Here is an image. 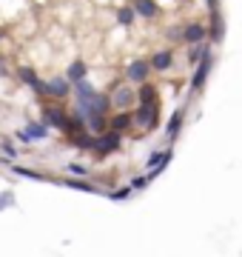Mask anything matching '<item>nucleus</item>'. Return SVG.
<instances>
[{
    "label": "nucleus",
    "mask_w": 242,
    "mask_h": 257,
    "mask_svg": "<svg viewBox=\"0 0 242 257\" xmlns=\"http://www.w3.org/2000/svg\"><path fill=\"white\" fill-rule=\"evenodd\" d=\"M131 9H134V15H140V18H148V20L160 15L157 0H134V3H131Z\"/></svg>",
    "instance_id": "11"
},
{
    "label": "nucleus",
    "mask_w": 242,
    "mask_h": 257,
    "mask_svg": "<svg viewBox=\"0 0 242 257\" xmlns=\"http://www.w3.org/2000/svg\"><path fill=\"white\" fill-rule=\"evenodd\" d=\"M68 140H72V146L83 149V152H94V135H88V132H77V135H68Z\"/></svg>",
    "instance_id": "16"
},
{
    "label": "nucleus",
    "mask_w": 242,
    "mask_h": 257,
    "mask_svg": "<svg viewBox=\"0 0 242 257\" xmlns=\"http://www.w3.org/2000/svg\"><path fill=\"white\" fill-rule=\"evenodd\" d=\"M12 203H14V194H0V209L3 206H12Z\"/></svg>",
    "instance_id": "26"
},
{
    "label": "nucleus",
    "mask_w": 242,
    "mask_h": 257,
    "mask_svg": "<svg viewBox=\"0 0 242 257\" xmlns=\"http://www.w3.org/2000/svg\"><path fill=\"white\" fill-rule=\"evenodd\" d=\"M66 189H74V192H88V194H94L97 192V189H94L92 183H86V180H80V177H68V180H66Z\"/></svg>",
    "instance_id": "18"
},
{
    "label": "nucleus",
    "mask_w": 242,
    "mask_h": 257,
    "mask_svg": "<svg viewBox=\"0 0 242 257\" xmlns=\"http://www.w3.org/2000/svg\"><path fill=\"white\" fill-rule=\"evenodd\" d=\"M26 135L32 140H43V138H48V126H43V123H26Z\"/></svg>",
    "instance_id": "19"
},
{
    "label": "nucleus",
    "mask_w": 242,
    "mask_h": 257,
    "mask_svg": "<svg viewBox=\"0 0 242 257\" xmlns=\"http://www.w3.org/2000/svg\"><path fill=\"white\" fill-rule=\"evenodd\" d=\"M108 100H112V106L117 111H126L131 103L137 100V92H134L131 86H126V83H120V86H114V92L108 94Z\"/></svg>",
    "instance_id": "3"
},
{
    "label": "nucleus",
    "mask_w": 242,
    "mask_h": 257,
    "mask_svg": "<svg viewBox=\"0 0 242 257\" xmlns=\"http://www.w3.org/2000/svg\"><path fill=\"white\" fill-rule=\"evenodd\" d=\"M43 89H46V97L63 100V97H68V94H72V83L66 80V74H54V77L43 80Z\"/></svg>",
    "instance_id": "2"
},
{
    "label": "nucleus",
    "mask_w": 242,
    "mask_h": 257,
    "mask_svg": "<svg viewBox=\"0 0 242 257\" xmlns=\"http://www.w3.org/2000/svg\"><path fill=\"white\" fill-rule=\"evenodd\" d=\"M208 72H211V55L202 57V60L196 63V72H194V77H191V92H202L205 80H208Z\"/></svg>",
    "instance_id": "7"
},
{
    "label": "nucleus",
    "mask_w": 242,
    "mask_h": 257,
    "mask_svg": "<svg viewBox=\"0 0 242 257\" xmlns=\"http://www.w3.org/2000/svg\"><path fill=\"white\" fill-rule=\"evenodd\" d=\"M160 120V106H137V111L131 114V123L140 132H151Z\"/></svg>",
    "instance_id": "1"
},
{
    "label": "nucleus",
    "mask_w": 242,
    "mask_h": 257,
    "mask_svg": "<svg viewBox=\"0 0 242 257\" xmlns=\"http://www.w3.org/2000/svg\"><path fill=\"white\" fill-rule=\"evenodd\" d=\"M3 35H6V32H3V29H0V40H3Z\"/></svg>",
    "instance_id": "29"
},
{
    "label": "nucleus",
    "mask_w": 242,
    "mask_h": 257,
    "mask_svg": "<svg viewBox=\"0 0 242 257\" xmlns=\"http://www.w3.org/2000/svg\"><path fill=\"white\" fill-rule=\"evenodd\" d=\"M148 74H151L148 60H131L128 69H126V80L140 86V83H148Z\"/></svg>",
    "instance_id": "5"
},
{
    "label": "nucleus",
    "mask_w": 242,
    "mask_h": 257,
    "mask_svg": "<svg viewBox=\"0 0 242 257\" xmlns=\"http://www.w3.org/2000/svg\"><path fill=\"white\" fill-rule=\"evenodd\" d=\"M18 140H20V143H26V146L32 143V138L26 135V128H18Z\"/></svg>",
    "instance_id": "27"
},
{
    "label": "nucleus",
    "mask_w": 242,
    "mask_h": 257,
    "mask_svg": "<svg viewBox=\"0 0 242 257\" xmlns=\"http://www.w3.org/2000/svg\"><path fill=\"white\" fill-rule=\"evenodd\" d=\"M205 37H208V26H202V23H188V26L182 29V40H186L188 46L205 43Z\"/></svg>",
    "instance_id": "8"
},
{
    "label": "nucleus",
    "mask_w": 242,
    "mask_h": 257,
    "mask_svg": "<svg viewBox=\"0 0 242 257\" xmlns=\"http://www.w3.org/2000/svg\"><path fill=\"white\" fill-rule=\"evenodd\" d=\"M117 149H120V135H117V132H108V128H106L102 135L94 138V152H97V155H112Z\"/></svg>",
    "instance_id": "4"
},
{
    "label": "nucleus",
    "mask_w": 242,
    "mask_h": 257,
    "mask_svg": "<svg viewBox=\"0 0 242 257\" xmlns=\"http://www.w3.org/2000/svg\"><path fill=\"white\" fill-rule=\"evenodd\" d=\"M146 186H148V177H134V180H131V192H142V189H146Z\"/></svg>",
    "instance_id": "24"
},
{
    "label": "nucleus",
    "mask_w": 242,
    "mask_h": 257,
    "mask_svg": "<svg viewBox=\"0 0 242 257\" xmlns=\"http://www.w3.org/2000/svg\"><path fill=\"white\" fill-rule=\"evenodd\" d=\"M86 77H88V66H86L80 57L72 60V63H68V72H66V80L68 83H83Z\"/></svg>",
    "instance_id": "12"
},
{
    "label": "nucleus",
    "mask_w": 242,
    "mask_h": 257,
    "mask_svg": "<svg viewBox=\"0 0 242 257\" xmlns=\"http://www.w3.org/2000/svg\"><path fill=\"white\" fill-rule=\"evenodd\" d=\"M128 126H134L128 111H117V114H112V117H108V132H117V135H120V132H126Z\"/></svg>",
    "instance_id": "14"
},
{
    "label": "nucleus",
    "mask_w": 242,
    "mask_h": 257,
    "mask_svg": "<svg viewBox=\"0 0 242 257\" xmlns=\"http://www.w3.org/2000/svg\"><path fill=\"white\" fill-rule=\"evenodd\" d=\"M66 169H68V175L80 177V180H86V177H88V169H86V166H80V163H68Z\"/></svg>",
    "instance_id": "21"
},
{
    "label": "nucleus",
    "mask_w": 242,
    "mask_h": 257,
    "mask_svg": "<svg viewBox=\"0 0 242 257\" xmlns=\"http://www.w3.org/2000/svg\"><path fill=\"white\" fill-rule=\"evenodd\" d=\"M211 55V46L208 43H196V46H191V52H188V60L191 63H200L202 57H208Z\"/></svg>",
    "instance_id": "17"
},
{
    "label": "nucleus",
    "mask_w": 242,
    "mask_h": 257,
    "mask_svg": "<svg viewBox=\"0 0 242 257\" xmlns=\"http://www.w3.org/2000/svg\"><path fill=\"white\" fill-rule=\"evenodd\" d=\"M12 172L20 177H32V180H46L43 175H38V172H32V169H20V166H12Z\"/></svg>",
    "instance_id": "23"
},
{
    "label": "nucleus",
    "mask_w": 242,
    "mask_h": 257,
    "mask_svg": "<svg viewBox=\"0 0 242 257\" xmlns=\"http://www.w3.org/2000/svg\"><path fill=\"white\" fill-rule=\"evenodd\" d=\"M66 114L68 111H63V109H57V106H43V126H54V128H60L63 132V123H66Z\"/></svg>",
    "instance_id": "9"
},
{
    "label": "nucleus",
    "mask_w": 242,
    "mask_h": 257,
    "mask_svg": "<svg viewBox=\"0 0 242 257\" xmlns=\"http://www.w3.org/2000/svg\"><path fill=\"white\" fill-rule=\"evenodd\" d=\"M131 194H134L131 189H120V192H112V194H108V200H128Z\"/></svg>",
    "instance_id": "25"
},
{
    "label": "nucleus",
    "mask_w": 242,
    "mask_h": 257,
    "mask_svg": "<svg viewBox=\"0 0 242 257\" xmlns=\"http://www.w3.org/2000/svg\"><path fill=\"white\" fill-rule=\"evenodd\" d=\"M137 103H140V106H160V103H157V89H154L151 83H140Z\"/></svg>",
    "instance_id": "13"
},
{
    "label": "nucleus",
    "mask_w": 242,
    "mask_h": 257,
    "mask_svg": "<svg viewBox=\"0 0 242 257\" xmlns=\"http://www.w3.org/2000/svg\"><path fill=\"white\" fill-rule=\"evenodd\" d=\"M0 152L9 157V160H14V157H18V149H14V143H12V140H0Z\"/></svg>",
    "instance_id": "22"
},
{
    "label": "nucleus",
    "mask_w": 242,
    "mask_h": 257,
    "mask_svg": "<svg viewBox=\"0 0 242 257\" xmlns=\"http://www.w3.org/2000/svg\"><path fill=\"white\" fill-rule=\"evenodd\" d=\"M18 77H20V83H26V86H32V92L38 94V97H46L43 80H40L38 74H34V69H28V66H20V69H18Z\"/></svg>",
    "instance_id": "6"
},
{
    "label": "nucleus",
    "mask_w": 242,
    "mask_h": 257,
    "mask_svg": "<svg viewBox=\"0 0 242 257\" xmlns=\"http://www.w3.org/2000/svg\"><path fill=\"white\" fill-rule=\"evenodd\" d=\"M134 18H137V15H134V9H131V6H120V9H117V20H120L122 26H131V23H134Z\"/></svg>",
    "instance_id": "20"
},
{
    "label": "nucleus",
    "mask_w": 242,
    "mask_h": 257,
    "mask_svg": "<svg viewBox=\"0 0 242 257\" xmlns=\"http://www.w3.org/2000/svg\"><path fill=\"white\" fill-rule=\"evenodd\" d=\"M182 120H186V111L182 109H177L174 114H171V120H168V126H166V138L168 140H177L180 128H182Z\"/></svg>",
    "instance_id": "15"
},
{
    "label": "nucleus",
    "mask_w": 242,
    "mask_h": 257,
    "mask_svg": "<svg viewBox=\"0 0 242 257\" xmlns=\"http://www.w3.org/2000/svg\"><path fill=\"white\" fill-rule=\"evenodd\" d=\"M171 63H174V52L171 49H160V52H154L148 60L151 69H157V72H166V69H171Z\"/></svg>",
    "instance_id": "10"
},
{
    "label": "nucleus",
    "mask_w": 242,
    "mask_h": 257,
    "mask_svg": "<svg viewBox=\"0 0 242 257\" xmlns=\"http://www.w3.org/2000/svg\"><path fill=\"white\" fill-rule=\"evenodd\" d=\"M6 72V60H3V55H0V74Z\"/></svg>",
    "instance_id": "28"
}]
</instances>
